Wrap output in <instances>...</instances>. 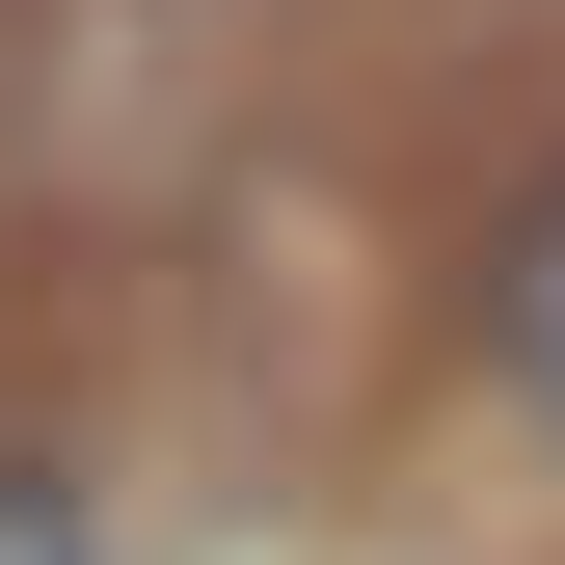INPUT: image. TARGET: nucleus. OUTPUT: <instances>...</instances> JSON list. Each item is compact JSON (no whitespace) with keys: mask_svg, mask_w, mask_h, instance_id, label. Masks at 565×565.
I'll use <instances>...</instances> for the list:
<instances>
[{"mask_svg":"<svg viewBox=\"0 0 565 565\" xmlns=\"http://www.w3.org/2000/svg\"><path fill=\"white\" fill-rule=\"evenodd\" d=\"M484 377H512V404H565V189L512 216V269H484Z\"/></svg>","mask_w":565,"mask_h":565,"instance_id":"1","label":"nucleus"},{"mask_svg":"<svg viewBox=\"0 0 565 565\" xmlns=\"http://www.w3.org/2000/svg\"><path fill=\"white\" fill-rule=\"evenodd\" d=\"M0 565H108V512H82L54 458H0Z\"/></svg>","mask_w":565,"mask_h":565,"instance_id":"2","label":"nucleus"}]
</instances>
